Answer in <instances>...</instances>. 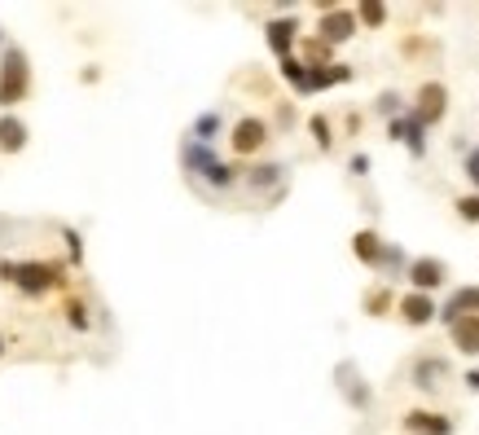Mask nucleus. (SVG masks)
Returning <instances> with one entry per match:
<instances>
[{"mask_svg": "<svg viewBox=\"0 0 479 435\" xmlns=\"http://www.w3.org/2000/svg\"><path fill=\"white\" fill-rule=\"evenodd\" d=\"M0 277H9L22 295H45L62 281L54 264H0Z\"/></svg>", "mask_w": 479, "mask_h": 435, "instance_id": "obj_1", "label": "nucleus"}, {"mask_svg": "<svg viewBox=\"0 0 479 435\" xmlns=\"http://www.w3.org/2000/svg\"><path fill=\"white\" fill-rule=\"evenodd\" d=\"M27 97V57L18 49L4 54V75H0V106H13Z\"/></svg>", "mask_w": 479, "mask_h": 435, "instance_id": "obj_2", "label": "nucleus"}, {"mask_svg": "<svg viewBox=\"0 0 479 435\" xmlns=\"http://www.w3.org/2000/svg\"><path fill=\"white\" fill-rule=\"evenodd\" d=\"M265 141H268L265 119H238V128H233V150L238 155H256Z\"/></svg>", "mask_w": 479, "mask_h": 435, "instance_id": "obj_3", "label": "nucleus"}, {"mask_svg": "<svg viewBox=\"0 0 479 435\" xmlns=\"http://www.w3.org/2000/svg\"><path fill=\"white\" fill-rule=\"evenodd\" d=\"M352 31H357V18L348 9H330L321 18V40L325 45H343V40H352Z\"/></svg>", "mask_w": 479, "mask_h": 435, "instance_id": "obj_4", "label": "nucleus"}, {"mask_svg": "<svg viewBox=\"0 0 479 435\" xmlns=\"http://www.w3.org/2000/svg\"><path fill=\"white\" fill-rule=\"evenodd\" d=\"M444 102H449V93H444V88H440V84H423V93H418V110H414V114H418V123H440V119H444Z\"/></svg>", "mask_w": 479, "mask_h": 435, "instance_id": "obj_5", "label": "nucleus"}, {"mask_svg": "<svg viewBox=\"0 0 479 435\" xmlns=\"http://www.w3.org/2000/svg\"><path fill=\"white\" fill-rule=\"evenodd\" d=\"M405 431H409V435H453V422H449L444 414L414 409V414H405Z\"/></svg>", "mask_w": 479, "mask_h": 435, "instance_id": "obj_6", "label": "nucleus"}, {"mask_svg": "<svg viewBox=\"0 0 479 435\" xmlns=\"http://www.w3.org/2000/svg\"><path fill=\"white\" fill-rule=\"evenodd\" d=\"M449 326H458L462 317H479V286H462L453 299H449V308L440 313Z\"/></svg>", "mask_w": 479, "mask_h": 435, "instance_id": "obj_7", "label": "nucleus"}, {"mask_svg": "<svg viewBox=\"0 0 479 435\" xmlns=\"http://www.w3.org/2000/svg\"><path fill=\"white\" fill-rule=\"evenodd\" d=\"M409 281L418 286V295H426V290L444 286V264L440 260H414L409 264Z\"/></svg>", "mask_w": 479, "mask_h": 435, "instance_id": "obj_8", "label": "nucleus"}, {"mask_svg": "<svg viewBox=\"0 0 479 435\" xmlns=\"http://www.w3.org/2000/svg\"><path fill=\"white\" fill-rule=\"evenodd\" d=\"M265 31H268V49H273V54L286 62V57H290V45H295V31H299V27H295L290 18H277V22H268Z\"/></svg>", "mask_w": 479, "mask_h": 435, "instance_id": "obj_9", "label": "nucleus"}, {"mask_svg": "<svg viewBox=\"0 0 479 435\" xmlns=\"http://www.w3.org/2000/svg\"><path fill=\"white\" fill-rule=\"evenodd\" d=\"M391 137L396 141H405L414 155H423L426 141H423V123H418V114H405V119H391Z\"/></svg>", "mask_w": 479, "mask_h": 435, "instance_id": "obj_10", "label": "nucleus"}, {"mask_svg": "<svg viewBox=\"0 0 479 435\" xmlns=\"http://www.w3.org/2000/svg\"><path fill=\"white\" fill-rule=\"evenodd\" d=\"M400 317H405L409 326H426V322L435 317L431 295H418V290H414V295H405V299H400Z\"/></svg>", "mask_w": 479, "mask_h": 435, "instance_id": "obj_11", "label": "nucleus"}, {"mask_svg": "<svg viewBox=\"0 0 479 435\" xmlns=\"http://www.w3.org/2000/svg\"><path fill=\"white\" fill-rule=\"evenodd\" d=\"M453 330V343H458V352H466V356H479V317H462Z\"/></svg>", "mask_w": 479, "mask_h": 435, "instance_id": "obj_12", "label": "nucleus"}, {"mask_svg": "<svg viewBox=\"0 0 479 435\" xmlns=\"http://www.w3.org/2000/svg\"><path fill=\"white\" fill-rule=\"evenodd\" d=\"M352 251H357V260H366V264H382V242H378V233H370V229H361L357 238H352Z\"/></svg>", "mask_w": 479, "mask_h": 435, "instance_id": "obj_13", "label": "nucleus"}, {"mask_svg": "<svg viewBox=\"0 0 479 435\" xmlns=\"http://www.w3.org/2000/svg\"><path fill=\"white\" fill-rule=\"evenodd\" d=\"M22 146H27V128L4 114V119H0V150H4V155H18Z\"/></svg>", "mask_w": 479, "mask_h": 435, "instance_id": "obj_14", "label": "nucleus"}, {"mask_svg": "<svg viewBox=\"0 0 479 435\" xmlns=\"http://www.w3.org/2000/svg\"><path fill=\"white\" fill-rule=\"evenodd\" d=\"M282 75L299 88V93H308V62H299V57H286L282 62Z\"/></svg>", "mask_w": 479, "mask_h": 435, "instance_id": "obj_15", "label": "nucleus"}, {"mask_svg": "<svg viewBox=\"0 0 479 435\" xmlns=\"http://www.w3.org/2000/svg\"><path fill=\"white\" fill-rule=\"evenodd\" d=\"M444 374V361H423L418 370H414V379H418V387H435V379Z\"/></svg>", "mask_w": 479, "mask_h": 435, "instance_id": "obj_16", "label": "nucleus"}, {"mask_svg": "<svg viewBox=\"0 0 479 435\" xmlns=\"http://www.w3.org/2000/svg\"><path fill=\"white\" fill-rule=\"evenodd\" d=\"M215 132H220V114H203V119L194 123V141H203V146L212 141Z\"/></svg>", "mask_w": 479, "mask_h": 435, "instance_id": "obj_17", "label": "nucleus"}, {"mask_svg": "<svg viewBox=\"0 0 479 435\" xmlns=\"http://www.w3.org/2000/svg\"><path fill=\"white\" fill-rule=\"evenodd\" d=\"M357 13H361V22H370V27H382V18H387V9H382L378 0H366Z\"/></svg>", "mask_w": 479, "mask_h": 435, "instance_id": "obj_18", "label": "nucleus"}, {"mask_svg": "<svg viewBox=\"0 0 479 435\" xmlns=\"http://www.w3.org/2000/svg\"><path fill=\"white\" fill-rule=\"evenodd\" d=\"M277 176H282V167H277V163H265V167H256V171H251V185H256V189H265V185H273Z\"/></svg>", "mask_w": 479, "mask_h": 435, "instance_id": "obj_19", "label": "nucleus"}, {"mask_svg": "<svg viewBox=\"0 0 479 435\" xmlns=\"http://www.w3.org/2000/svg\"><path fill=\"white\" fill-rule=\"evenodd\" d=\"M66 322L75 330H88V308H84L80 299H71V304H66Z\"/></svg>", "mask_w": 479, "mask_h": 435, "instance_id": "obj_20", "label": "nucleus"}, {"mask_svg": "<svg viewBox=\"0 0 479 435\" xmlns=\"http://www.w3.org/2000/svg\"><path fill=\"white\" fill-rule=\"evenodd\" d=\"M458 216L479 224V194H466V198H458Z\"/></svg>", "mask_w": 479, "mask_h": 435, "instance_id": "obj_21", "label": "nucleus"}, {"mask_svg": "<svg viewBox=\"0 0 479 435\" xmlns=\"http://www.w3.org/2000/svg\"><path fill=\"white\" fill-rule=\"evenodd\" d=\"M308 128H313V137H317V146L321 150H330V141H334V137H330V123H325V119H313V123H308Z\"/></svg>", "mask_w": 479, "mask_h": 435, "instance_id": "obj_22", "label": "nucleus"}, {"mask_svg": "<svg viewBox=\"0 0 479 435\" xmlns=\"http://www.w3.org/2000/svg\"><path fill=\"white\" fill-rule=\"evenodd\" d=\"M66 247H71V260L80 264V255H84V247H80V233H75V229H66Z\"/></svg>", "mask_w": 479, "mask_h": 435, "instance_id": "obj_23", "label": "nucleus"}, {"mask_svg": "<svg viewBox=\"0 0 479 435\" xmlns=\"http://www.w3.org/2000/svg\"><path fill=\"white\" fill-rule=\"evenodd\" d=\"M308 57H313V62H325V57H330V45H325V40H313V45H308Z\"/></svg>", "mask_w": 479, "mask_h": 435, "instance_id": "obj_24", "label": "nucleus"}, {"mask_svg": "<svg viewBox=\"0 0 479 435\" xmlns=\"http://www.w3.org/2000/svg\"><path fill=\"white\" fill-rule=\"evenodd\" d=\"M466 176H471V185H479V150L466 155Z\"/></svg>", "mask_w": 479, "mask_h": 435, "instance_id": "obj_25", "label": "nucleus"}, {"mask_svg": "<svg viewBox=\"0 0 479 435\" xmlns=\"http://www.w3.org/2000/svg\"><path fill=\"white\" fill-rule=\"evenodd\" d=\"M352 171H357V176H366V171H370V159H366V155H357V159H352Z\"/></svg>", "mask_w": 479, "mask_h": 435, "instance_id": "obj_26", "label": "nucleus"}, {"mask_svg": "<svg viewBox=\"0 0 479 435\" xmlns=\"http://www.w3.org/2000/svg\"><path fill=\"white\" fill-rule=\"evenodd\" d=\"M466 387H471V391H479V370H475V374H466Z\"/></svg>", "mask_w": 479, "mask_h": 435, "instance_id": "obj_27", "label": "nucleus"}, {"mask_svg": "<svg viewBox=\"0 0 479 435\" xmlns=\"http://www.w3.org/2000/svg\"><path fill=\"white\" fill-rule=\"evenodd\" d=\"M0 352H4V339H0Z\"/></svg>", "mask_w": 479, "mask_h": 435, "instance_id": "obj_28", "label": "nucleus"}, {"mask_svg": "<svg viewBox=\"0 0 479 435\" xmlns=\"http://www.w3.org/2000/svg\"><path fill=\"white\" fill-rule=\"evenodd\" d=\"M0 40H4V36H0Z\"/></svg>", "mask_w": 479, "mask_h": 435, "instance_id": "obj_29", "label": "nucleus"}]
</instances>
